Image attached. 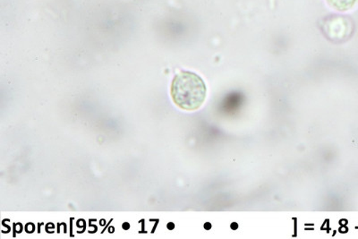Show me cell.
<instances>
[{"label":"cell","mask_w":358,"mask_h":239,"mask_svg":"<svg viewBox=\"0 0 358 239\" xmlns=\"http://www.w3.org/2000/svg\"><path fill=\"white\" fill-rule=\"evenodd\" d=\"M358 0H327L328 4L338 11H348L354 8Z\"/></svg>","instance_id":"7a4b0ae2"},{"label":"cell","mask_w":358,"mask_h":239,"mask_svg":"<svg viewBox=\"0 0 358 239\" xmlns=\"http://www.w3.org/2000/svg\"><path fill=\"white\" fill-rule=\"evenodd\" d=\"M171 94L172 100L184 110H196L206 101V82L196 73L182 71L172 81Z\"/></svg>","instance_id":"6da1fadb"},{"label":"cell","mask_w":358,"mask_h":239,"mask_svg":"<svg viewBox=\"0 0 358 239\" xmlns=\"http://www.w3.org/2000/svg\"><path fill=\"white\" fill-rule=\"evenodd\" d=\"M129 228H130V226H129V223H124V224L123 225V229H129Z\"/></svg>","instance_id":"3957f363"},{"label":"cell","mask_w":358,"mask_h":239,"mask_svg":"<svg viewBox=\"0 0 358 239\" xmlns=\"http://www.w3.org/2000/svg\"><path fill=\"white\" fill-rule=\"evenodd\" d=\"M168 228H169V229H173V228H174V225H173V224H172V226H171V224H169V225H168Z\"/></svg>","instance_id":"277c9868"}]
</instances>
